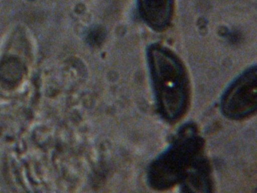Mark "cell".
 <instances>
[{"mask_svg":"<svg viewBox=\"0 0 257 193\" xmlns=\"http://www.w3.org/2000/svg\"><path fill=\"white\" fill-rule=\"evenodd\" d=\"M138 6L141 18L153 30L162 31L171 23L174 0H138Z\"/></svg>","mask_w":257,"mask_h":193,"instance_id":"4","label":"cell"},{"mask_svg":"<svg viewBox=\"0 0 257 193\" xmlns=\"http://www.w3.org/2000/svg\"><path fill=\"white\" fill-rule=\"evenodd\" d=\"M104 32L100 28H95L91 30L88 36V41L91 45H97L101 43L104 38Z\"/></svg>","mask_w":257,"mask_h":193,"instance_id":"5","label":"cell"},{"mask_svg":"<svg viewBox=\"0 0 257 193\" xmlns=\"http://www.w3.org/2000/svg\"><path fill=\"white\" fill-rule=\"evenodd\" d=\"M196 141L191 137L180 140L161 157L150 170V179L155 186L162 188L174 183L183 173V170L189 166L193 158L197 146Z\"/></svg>","mask_w":257,"mask_h":193,"instance_id":"3","label":"cell"},{"mask_svg":"<svg viewBox=\"0 0 257 193\" xmlns=\"http://www.w3.org/2000/svg\"><path fill=\"white\" fill-rule=\"evenodd\" d=\"M148 58L159 109L166 119H177L184 110L187 98L183 68L177 57L161 45L150 47Z\"/></svg>","mask_w":257,"mask_h":193,"instance_id":"1","label":"cell"},{"mask_svg":"<svg viewBox=\"0 0 257 193\" xmlns=\"http://www.w3.org/2000/svg\"><path fill=\"white\" fill-rule=\"evenodd\" d=\"M257 107V70L254 66L240 75L222 99L221 107L225 116L240 119L251 114Z\"/></svg>","mask_w":257,"mask_h":193,"instance_id":"2","label":"cell"}]
</instances>
